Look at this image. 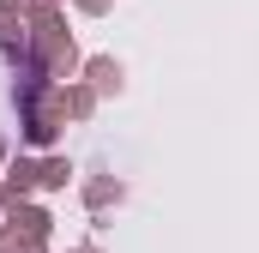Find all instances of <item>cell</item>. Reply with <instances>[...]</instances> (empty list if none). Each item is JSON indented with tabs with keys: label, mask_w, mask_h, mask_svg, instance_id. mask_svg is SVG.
<instances>
[{
	"label": "cell",
	"mask_w": 259,
	"mask_h": 253,
	"mask_svg": "<svg viewBox=\"0 0 259 253\" xmlns=\"http://www.w3.org/2000/svg\"><path fill=\"white\" fill-rule=\"evenodd\" d=\"M66 175H72V163H66V157H49V163H36V187H66Z\"/></svg>",
	"instance_id": "cell-5"
},
{
	"label": "cell",
	"mask_w": 259,
	"mask_h": 253,
	"mask_svg": "<svg viewBox=\"0 0 259 253\" xmlns=\"http://www.w3.org/2000/svg\"><path fill=\"white\" fill-rule=\"evenodd\" d=\"M0 157H6V145H0Z\"/></svg>",
	"instance_id": "cell-8"
},
{
	"label": "cell",
	"mask_w": 259,
	"mask_h": 253,
	"mask_svg": "<svg viewBox=\"0 0 259 253\" xmlns=\"http://www.w3.org/2000/svg\"><path fill=\"white\" fill-rule=\"evenodd\" d=\"M78 6H84V12H103V6H109V0H78Z\"/></svg>",
	"instance_id": "cell-6"
},
{
	"label": "cell",
	"mask_w": 259,
	"mask_h": 253,
	"mask_svg": "<svg viewBox=\"0 0 259 253\" xmlns=\"http://www.w3.org/2000/svg\"><path fill=\"white\" fill-rule=\"evenodd\" d=\"M84 78H91V97H121V61L97 55V61H84Z\"/></svg>",
	"instance_id": "cell-3"
},
{
	"label": "cell",
	"mask_w": 259,
	"mask_h": 253,
	"mask_svg": "<svg viewBox=\"0 0 259 253\" xmlns=\"http://www.w3.org/2000/svg\"><path fill=\"white\" fill-rule=\"evenodd\" d=\"M18 115H24V139H30V145H49V139L61 133V121H66V109H61V91L49 85V91H42V97H30V103H24Z\"/></svg>",
	"instance_id": "cell-2"
},
{
	"label": "cell",
	"mask_w": 259,
	"mask_h": 253,
	"mask_svg": "<svg viewBox=\"0 0 259 253\" xmlns=\"http://www.w3.org/2000/svg\"><path fill=\"white\" fill-rule=\"evenodd\" d=\"M49 6H61V0H49Z\"/></svg>",
	"instance_id": "cell-7"
},
{
	"label": "cell",
	"mask_w": 259,
	"mask_h": 253,
	"mask_svg": "<svg viewBox=\"0 0 259 253\" xmlns=\"http://www.w3.org/2000/svg\"><path fill=\"white\" fill-rule=\"evenodd\" d=\"M84 253H97V247H84Z\"/></svg>",
	"instance_id": "cell-9"
},
{
	"label": "cell",
	"mask_w": 259,
	"mask_h": 253,
	"mask_svg": "<svg viewBox=\"0 0 259 253\" xmlns=\"http://www.w3.org/2000/svg\"><path fill=\"white\" fill-rule=\"evenodd\" d=\"M121 199H127V187H121L115 175H103V181H91V187H84V205H91V211H103V205H121Z\"/></svg>",
	"instance_id": "cell-4"
},
{
	"label": "cell",
	"mask_w": 259,
	"mask_h": 253,
	"mask_svg": "<svg viewBox=\"0 0 259 253\" xmlns=\"http://www.w3.org/2000/svg\"><path fill=\"white\" fill-rule=\"evenodd\" d=\"M49 223H55V217H49L42 205H24V199H18V205H6V235H0L6 247H0V253L42 247V241H49Z\"/></svg>",
	"instance_id": "cell-1"
}]
</instances>
